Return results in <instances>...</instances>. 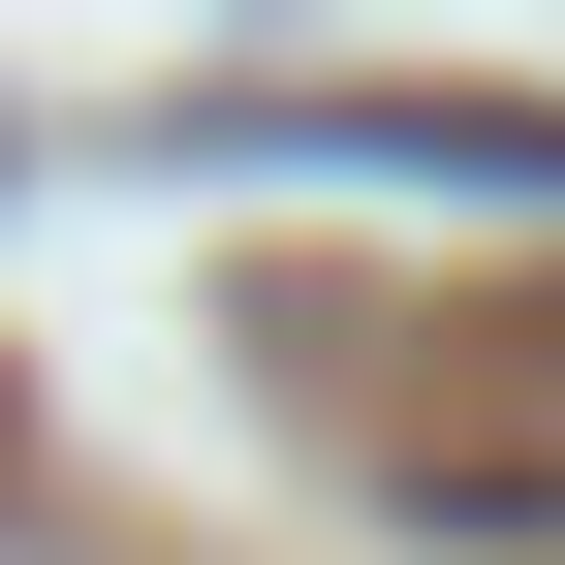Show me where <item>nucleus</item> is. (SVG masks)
<instances>
[{
	"mask_svg": "<svg viewBox=\"0 0 565 565\" xmlns=\"http://www.w3.org/2000/svg\"><path fill=\"white\" fill-rule=\"evenodd\" d=\"M189 126H315V158H471V189H565L534 95H189Z\"/></svg>",
	"mask_w": 565,
	"mask_h": 565,
	"instance_id": "1",
	"label": "nucleus"
}]
</instances>
